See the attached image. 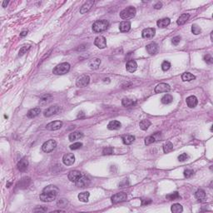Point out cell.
I'll list each match as a JSON object with an SVG mask.
<instances>
[{
	"label": "cell",
	"mask_w": 213,
	"mask_h": 213,
	"mask_svg": "<svg viewBox=\"0 0 213 213\" xmlns=\"http://www.w3.org/2000/svg\"><path fill=\"white\" fill-rule=\"evenodd\" d=\"M59 193V189L53 185H49L47 186L40 194V199L42 202H49L53 200H55V198L58 196Z\"/></svg>",
	"instance_id": "cell-1"
},
{
	"label": "cell",
	"mask_w": 213,
	"mask_h": 213,
	"mask_svg": "<svg viewBox=\"0 0 213 213\" xmlns=\"http://www.w3.org/2000/svg\"><path fill=\"white\" fill-rule=\"evenodd\" d=\"M108 26H109V23L107 20L106 19L98 20L92 24V30L95 33H102V32L107 30Z\"/></svg>",
	"instance_id": "cell-2"
},
{
	"label": "cell",
	"mask_w": 213,
	"mask_h": 213,
	"mask_svg": "<svg viewBox=\"0 0 213 213\" xmlns=\"http://www.w3.org/2000/svg\"><path fill=\"white\" fill-rule=\"evenodd\" d=\"M69 70H70V64L68 62H62L53 68L52 73L56 75H62V74L68 72Z\"/></svg>",
	"instance_id": "cell-3"
},
{
	"label": "cell",
	"mask_w": 213,
	"mask_h": 213,
	"mask_svg": "<svg viewBox=\"0 0 213 213\" xmlns=\"http://www.w3.org/2000/svg\"><path fill=\"white\" fill-rule=\"evenodd\" d=\"M136 13H137V10L134 7H128V8L123 9L120 13V17L122 19L127 20V19H132L133 17H135Z\"/></svg>",
	"instance_id": "cell-4"
},
{
	"label": "cell",
	"mask_w": 213,
	"mask_h": 213,
	"mask_svg": "<svg viewBox=\"0 0 213 213\" xmlns=\"http://www.w3.org/2000/svg\"><path fill=\"white\" fill-rule=\"evenodd\" d=\"M56 147H57V142H56V141L53 140V139H50V140L45 142L42 144V151L44 152L48 153V152H52L55 149Z\"/></svg>",
	"instance_id": "cell-5"
},
{
	"label": "cell",
	"mask_w": 213,
	"mask_h": 213,
	"mask_svg": "<svg viewBox=\"0 0 213 213\" xmlns=\"http://www.w3.org/2000/svg\"><path fill=\"white\" fill-rule=\"evenodd\" d=\"M89 82H90L89 76L83 74V75L80 76L79 78H78V79L76 81V85L78 88H83V87H86L87 85H88Z\"/></svg>",
	"instance_id": "cell-6"
},
{
	"label": "cell",
	"mask_w": 213,
	"mask_h": 213,
	"mask_svg": "<svg viewBox=\"0 0 213 213\" xmlns=\"http://www.w3.org/2000/svg\"><path fill=\"white\" fill-rule=\"evenodd\" d=\"M127 197V196L125 192H118L115 194V195H113L112 198H111V200H112V203L116 204V203L122 202L126 201Z\"/></svg>",
	"instance_id": "cell-7"
},
{
	"label": "cell",
	"mask_w": 213,
	"mask_h": 213,
	"mask_svg": "<svg viewBox=\"0 0 213 213\" xmlns=\"http://www.w3.org/2000/svg\"><path fill=\"white\" fill-rule=\"evenodd\" d=\"M94 44H95V46L98 47V48L102 49V48H105L107 47V40H106V38H105L103 36H98V37L95 38Z\"/></svg>",
	"instance_id": "cell-8"
},
{
	"label": "cell",
	"mask_w": 213,
	"mask_h": 213,
	"mask_svg": "<svg viewBox=\"0 0 213 213\" xmlns=\"http://www.w3.org/2000/svg\"><path fill=\"white\" fill-rule=\"evenodd\" d=\"M62 127V122L61 121H54L49 122L46 126V129L48 131H56L60 129Z\"/></svg>",
	"instance_id": "cell-9"
},
{
	"label": "cell",
	"mask_w": 213,
	"mask_h": 213,
	"mask_svg": "<svg viewBox=\"0 0 213 213\" xmlns=\"http://www.w3.org/2000/svg\"><path fill=\"white\" fill-rule=\"evenodd\" d=\"M156 33V29L153 28H148V29H143L142 32V36L143 38H152L155 36Z\"/></svg>",
	"instance_id": "cell-10"
},
{
	"label": "cell",
	"mask_w": 213,
	"mask_h": 213,
	"mask_svg": "<svg viewBox=\"0 0 213 213\" xmlns=\"http://www.w3.org/2000/svg\"><path fill=\"white\" fill-rule=\"evenodd\" d=\"M171 90V88L168 84L167 83H159L156 88H155V92L156 93H161V92H168Z\"/></svg>",
	"instance_id": "cell-11"
},
{
	"label": "cell",
	"mask_w": 213,
	"mask_h": 213,
	"mask_svg": "<svg viewBox=\"0 0 213 213\" xmlns=\"http://www.w3.org/2000/svg\"><path fill=\"white\" fill-rule=\"evenodd\" d=\"M62 162L66 166H71L75 162V157L72 153H67L63 156Z\"/></svg>",
	"instance_id": "cell-12"
},
{
	"label": "cell",
	"mask_w": 213,
	"mask_h": 213,
	"mask_svg": "<svg viewBox=\"0 0 213 213\" xmlns=\"http://www.w3.org/2000/svg\"><path fill=\"white\" fill-rule=\"evenodd\" d=\"M59 111V107L57 105L54 106H51L49 107H48L45 111H44V116L46 117H49L52 115H55L57 112Z\"/></svg>",
	"instance_id": "cell-13"
},
{
	"label": "cell",
	"mask_w": 213,
	"mask_h": 213,
	"mask_svg": "<svg viewBox=\"0 0 213 213\" xmlns=\"http://www.w3.org/2000/svg\"><path fill=\"white\" fill-rule=\"evenodd\" d=\"M90 183V180L88 179V177H87L86 176L82 175V177L75 182L76 186L78 187H85L87 186L88 184Z\"/></svg>",
	"instance_id": "cell-14"
},
{
	"label": "cell",
	"mask_w": 213,
	"mask_h": 213,
	"mask_svg": "<svg viewBox=\"0 0 213 213\" xmlns=\"http://www.w3.org/2000/svg\"><path fill=\"white\" fill-rule=\"evenodd\" d=\"M82 177V173L79 171H71L70 173H68V180L72 182H76L80 177Z\"/></svg>",
	"instance_id": "cell-15"
},
{
	"label": "cell",
	"mask_w": 213,
	"mask_h": 213,
	"mask_svg": "<svg viewBox=\"0 0 213 213\" xmlns=\"http://www.w3.org/2000/svg\"><path fill=\"white\" fill-rule=\"evenodd\" d=\"M93 4H94V1H87L81 7V9H80V13H81L82 14H84V13H86L87 12H88V11L92 9V7L93 6Z\"/></svg>",
	"instance_id": "cell-16"
},
{
	"label": "cell",
	"mask_w": 213,
	"mask_h": 213,
	"mask_svg": "<svg viewBox=\"0 0 213 213\" xmlns=\"http://www.w3.org/2000/svg\"><path fill=\"white\" fill-rule=\"evenodd\" d=\"M29 167V161L27 158L23 157V159H21L20 161L18 163V169L20 171V172H24L27 170Z\"/></svg>",
	"instance_id": "cell-17"
},
{
	"label": "cell",
	"mask_w": 213,
	"mask_h": 213,
	"mask_svg": "<svg viewBox=\"0 0 213 213\" xmlns=\"http://www.w3.org/2000/svg\"><path fill=\"white\" fill-rule=\"evenodd\" d=\"M137 68V63L134 60H129L126 64V69L129 72H134Z\"/></svg>",
	"instance_id": "cell-18"
},
{
	"label": "cell",
	"mask_w": 213,
	"mask_h": 213,
	"mask_svg": "<svg viewBox=\"0 0 213 213\" xmlns=\"http://www.w3.org/2000/svg\"><path fill=\"white\" fill-rule=\"evenodd\" d=\"M146 48H147V52H148L149 54H151V55L156 54V53L157 52V51H158V47H157V43H155V42H151V43H149L148 45H147Z\"/></svg>",
	"instance_id": "cell-19"
},
{
	"label": "cell",
	"mask_w": 213,
	"mask_h": 213,
	"mask_svg": "<svg viewBox=\"0 0 213 213\" xmlns=\"http://www.w3.org/2000/svg\"><path fill=\"white\" fill-rule=\"evenodd\" d=\"M186 102L187 106L189 107H191V108H193V107H196V105L198 103V100H197L196 97H195V96H190V97H188L186 98Z\"/></svg>",
	"instance_id": "cell-20"
},
{
	"label": "cell",
	"mask_w": 213,
	"mask_h": 213,
	"mask_svg": "<svg viewBox=\"0 0 213 213\" xmlns=\"http://www.w3.org/2000/svg\"><path fill=\"white\" fill-rule=\"evenodd\" d=\"M131 29V23L129 21H123L119 25V29L122 33H127Z\"/></svg>",
	"instance_id": "cell-21"
},
{
	"label": "cell",
	"mask_w": 213,
	"mask_h": 213,
	"mask_svg": "<svg viewBox=\"0 0 213 213\" xmlns=\"http://www.w3.org/2000/svg\"><path fill=\"white\" fill-rule=\"evenodd\" d=\"M121 127H122L121 122L119 121H116V120L111 121L107 125V128L109 130H117V129L121 128Z\"/></svg>",
	"instance_id": "cell-22"
},
{
	"label": "cell",
	"mask_w": 213,
	"mask_h": 213,
	"mask_svg": "<svg viewBox=\"0 0 213 213\" xmlns=\"http://www.w3.org/2000/svg\"><path fill=\"white\" fill-rule=\"evenodd\" d=\"M83 137V134L80 132H73L70 133L68 138H69V141L71 142H73V141H76V140H79L81 139L82 137Z\"/></svg>",
	"instance_id": "cell-23"
},
{
	"label": "cell",
	"mask_w": 213,
	"mask_h": 213,
	"mask_svg": "<svg viewBox=\"0 0 213 213\" xmlns=\"http://www.w3.org/2000/svg\"><path fill=\"white\" fill-rule=\"evenodd\" d=\"M171 23V20L170 19L168 18H164V19H159V20L157 22V25L159 27V28H166Z\"/></svg>",
	"instance_id": "cell-24"
},
{
	"label": "cell",
	"mask_w": 213,
	"mask_h": 213,
	"mask_svg": "<svg viewBox=\"0 0 213 213\" xmlns=\"http://www.w3.org/2000/svg\"><path fill=\"white\" fill-rule=\"evenodd\" d=\"M100 64H101V60L99 58H93L89 62V67L91 69H93V70L98 69L99 68Z\"/></svg>",
	"instance_id": "cell-25"
},
{
	"label": "cell",
	"mask_w": 213,
	"mask_h": 213,
	"mask_svg": "<svg viewBox=\"0 0 213 213\" xmlns=\"http://www.w3.org/2000/svg\"><path fill=\"white\" fill-rule=\"evenodd\" d=\"M40 112H41L40 108H38V107H35V108H33V109L29 110V112H28V114H27V116H28V117H29V118H33V117H38V116L39 115V113H40Z\"/></svg>",
	"instance_id": "cell-26"
},
{
	"label": "cell",
	"mask_w": 213,
	"mask_h": 213,
	"mask_svg": "<svg viewBox=\"0 0 213 213\" xmlns=\"http://www.w3.org/2000/svg\"><path fill=\"white\" fill-rule=\"evenodd\" d=\"M189 18H190V15L188 13H183L178 18L177 23L178 25H183V24H185L186 23V21L189 19Z\"/></svg>",
	"instance_id": "cell-27"
},
{
	"label": "cell",
	"mask_w": 213,
	"mask_h": 213,
	"mask_svg": "<svg viewBox=\"0 0 213 213\" xmlns=\"http://www.w3.org/2000/svg\"><path fill=\"white\" fill-rule=\"evenodd\" d=\"M135 141V137L132 135H126L122 137V142L125 145H130Z\"/></svg>",
	"instance_id": "cell-28"
},
{
	"label": "cell",
	"mask_w": 213,
	"mask_h": 213,
	"mask_svg": "<svg viewBox=\"0 0 213 213\" xmlns=\"http://www.w3.org/2000/svg\"><path fill=\"white\" fill-rule=\"evenodd\" d=\"M195 196L199 201H204L206 199V192L202 189H198L195 193Z\"/></svg>",
	"instance_id": "cell-29"
},
{
	"label": "cell",
	"mask_w": 213,
	"mask_h": 213,
	"mask_svg": "<svg viewBox=\"0 0 213 213\" xmlns=\"http://www.w3.org/2000/svg\"><path fill=\"white\" fill-rule=\"evenodd\" d=\"M89 196H90V193L88 192H81L78 195V199H79L80 202H88V199H89Z\"/></svg>",
	"instance_id": "cell-30"
},
{
	"label": "cell",
	"mask_w": 213,
	"mask_h": 213,
	"mask_svg": "<svg viewBox=\"0 0 213 213\" xmlns=\"http://www.w3.org/2000/svg\"><path fill=\"white\" fill-rule=\"evenodd\" d=\"M196 77L190 72H184L182 75V79L184 82H191L194 80Z\"/></svg>",
	"instance_id": "cell-31"
},
{
	"label": "cell",
	"mask_w": 213,
	"mask_h": 213,
	"mask_svg": "<svg viewBox=\"0 0 213 213\" xmlns=\"http://www.w3.org/2000/svg\"><path fill=\"white\" fill-rule=\"evenodd\" d=\"M172 212L174 213H181L183 212V207L179 203H175L173 204L171 207Z\"/></svg>",
	"instance_id": "cell-32"
},
{
	"label": "cell",
	"mask_w": 213,
	"mask_h": 213,
	"mask_svg": "<svg viewBox=\"0 0 213 213\" xmlns=\"http://www.w3.org/2000/svg\"><path fill=\"white\" fill-rule=\"evenodd\" d=\"M52 101V96L50 94H45L43 96H42L40 98V104L41 105H46L48 102Z\"/></svg>",
	"instance_id": "cell-33"
},
{
	"label": "cell",
	"mask_w": 213,
	"mask_h": 213,
	"mask_svg": "<svg viewBox=\"0 0 213 213\" xmlns=\"http://www.w3.org/2000/svg\"><path fill=\"white\" fill-rule=\"evenodd\" d=\"M150 125H151V122H150L149 120H142V121H141L140 123H139L140 128H141L142 130H143V131L147 130L148 127H150Z\"/></svg>",
	"instance_id": "cell-34"
},
{
	"label": "cell",
	"mask_w": 213,
	"mask_h": 213,
	"mask_svg": "<svg viewBox=\"0 0 213 213\" xmlns=\"http://www.w3.org/2000/svg\"><path fill=\"white\" fill-rule=\"evenodd\" d=\"M161 101H162V102H163V104H169V103L173 102V96L170 95V94H166V95H164L163 98H162Z\"/></svg>",
	"instance_id": "cell-35"
},
{
	"label": "cell",
	"mask_w": 213,
	"mask_h": 213,
	"mask_svg": "<svg viewBox=\"0 0 213 213\" xmlns=\"http://www.w3.org/2000/svg\"><path fill=\"white\" fill-rule=\"evenodd\" d=\"M173 150V144L171 142H167L163 146V152L164 153H168Z\"/></svg>",
	"instance_id": "cell-36"
},
{
	"label": "cell",
	"mask_w": 213,
	"mask_h": 213,
	"mask_svg": "<svg viewBox=\"0 0 213 213\" xmlns=\"http://www.w3.org/2000/svg\"><path fill=\"white\" fill-rule=\"evenodd\" d=\"M166 198L168 200V201H174V200H177L178 198H180V195L177 192H175L171 193V194H168L167 195Z\"/></svg>",
	"instance_id": "cell-37"
},
{
	"label": "cell",
	"mask_w": 213,
	"mask_h": 213,
	"mask_svg": "<svg viewBox=\"0 0 213 213\" xmlns=\"http://www.w3.org/2000/svg\"><path fill=\"white\" fill-rule=\"evenodd\" d=\"M30 182V178L29 177H24L21 180L20 182H19V184L20 185L21 188H25V187H28L29 184Z\"/></svg>",
	"instance_id": "cell-38"
},
{
	"label": "cell",
	"mask_w": 213,
	"mask_h": 213,
	"mask_svg": "<svg viewBox=\"0 0 213 213\" xmlns=\"http://www.w3.org/2000/svg\"><path fill=\"white\" fill-rule=\"evenodd\" d=\"M122 106H124V107H130V106H132L133 104H135V102H134L133 100H132V99H129V98H123L122 101Z\"/></svg>",
	"instance_id": "cell-39"
},
{
	"label": "cell",
	"mask_w": 213,
	"mask_h": 213,
	"mask_svg": "<svg viewBox=\"0 0 213 213\" xmlns=\"http://www.w3.org/2000/svg\"><path fill=\"white\" fill-rule=\"evenodd\" d=\"M192 32L193 34L198 35V34L201 33L202 29H201V28H200L197 24H193L192 26Z\"/></svg>",
	"instance_id": "cell-40"
},
{
	"label": "cell",
	"mask_w": 213,
	"mask_h": 213,
	"mask_svg": "<svg viewBox=\"0 0 213 213\" xmlns=\"http://www.w3.org/2000/svg\"><path fill=\"white\" fill-rule=\"evenodd\" d=\"M156 141V137L155 136H148L145 138V144L146 145H151L153 142Z\"/></svg>",
	"instance_id": "cell-41"
},
{
	"label": "cell",
	"mask_w": 213,
	"mask_h": 213,
	"mask_svg": "<svg viewBox=\"0 0 213 213\" xmlns=\"http://www.w3.org/2000/svg\"><path fill=\"white\" fill-rule=\"evenodd\" d=\"M31 46L30 45H26V46H23V47H22L20 48V50H19V56H23L24 53H26L30 49Z\"/></svg>",
	"instance_id": "cell-42"
},
{
	"label": "cell",
	"mask_w": 213,
	"mask_h": 213,
	"mask_svg": "<svg viewBox=\"0 0 213 213\" xmlns=\"http://www.w3.org/2000/svg\"><path fill=\"white\" fill-rule=\"evenodd\" d=\"M114 152V149L112 147H107L103 149L102 151V153L103 155H112V153Z\"/></svg>",
	"instance_id": "cell-43"
},
{
	"label": "cell",
	"mask_w": 213,
	"mask_h": 213,
	"mask_svg": "<svg viewBox=\"0 0 213 213\" xmlns=\"http://www.w3.org/2000/svg\"><path fill=\"white\" fill-rule=\"evenodd\" d=\"M171 68V63L168 61H164L162 63V69L163 71H167Z\"/></svg>",
	"instance_id": "cell-44"
},
{
	"label": "cell",
	"mask_w": 213,
	"mask_h": 213,
	"mask_svg": "<svg viewBox=\"0 0 213 213\" xmlns=\"http://www.w3.org/2000/svg\"><path fill=\"white\" fill-rule=\"evenodd\" d=\"M82 146V142H75V143L70 145V149L71 150H78Z\"/></svg>",
	"instance_id": "cell-45"
},
{
	"label": "cell",
	"mask_w": 213,
	"mask_h": 213,
	"mask_svg": "<svg viewBox=\"0 0 213 213\" xmlns=\"http://www.w3.org/2000/svg\"><path fill=\"white\" fill-rule=\"evenodd\" d=\"M204 61L206 62L207 64H212L213 62V58L212 57V55L210 54H206L204 56Z\"/></svg>",
	"instance_id": "cell-46"
},
{
	"label": "cell",
	"mask_w": 213,
	"mask_h": 213,
	"mask_svg": "<svg viewBox=\"0 0 213 213\" xmlns=\"http://www.w3.org/2000/svg\"><path fill=\"white\" fill-rule=\"evenodd\" d=\"M193 174H194V172H193L192 170L186 169V170H185V171H184V177H186V178H190V177H192L193 176Z\"/></svg>",
	"instance_id": "cell-47"
},
{
	"label": "cell",
	"mask_w": 213,
	"mask_h": 213,
	"mask_svg": "<svg viewBox=\"0 0 213 213\" xmlns=\"http://www.w3.org/2000/svg\"><path fill=\"white\" fill-rule=\"evenodd\" d=\"M187 159H188V155L186 153H182L178 157V161L179 162H185Z\"/></svg>",
	"instance_id": "cell-48"
},
{
	"label": "cell",
	"mask_w": 213,
	"mask_h": 213,
	"mask_svg": "<svg viewBox=\"0 0 213 213\" xmlns=\"http://www.w3.org/2000/svg\"><path fill=\"white\" fill-rule=\"evenodd\" d=\"M68 201L66 199H61L60 201L58 202V206H62V207H65L67 205H68Z\"/></svg>",
	"instance_id": "cell-49"
},
{
	"label": "cell",
	"mask_w": 213,
	"mask_h": 213,
	"mask_svg": "<svg viewBox=\"0 0 213 213\" xmlns=\"http://www.w3.org/2000/svg\"><path fill=\"white\" fill-rule=\"evenodd\" d=\"M180 41H181V37L180 36H176L172 39V42H173V45H178Z\"/></svg>",
	"instance_id": "cell-50"
},
{
	"label": "cell",
	"mask_w": 213,
	"mask_h": 213,
	"mask_svg": "<svg viewBox=\"0 0 213 213\" xmlns=\"http://www.w3.org/2000/svg\"><path fill=\"white\" fill-rule=\"evenodd\" d=\"M152 203V200L151 199H142V206H147Z\"/></svg>",
	"instance_id": "cell-51"
},
{
	"label": "cell",
	"mask_w": 213,
	"mask_h": 213,
	"mask_svg": "<svg viewBox=\"0 0 213 213\" xmlns=\"http://www.w3.org/2000/svg\"><path fill=\"white\" fill-rule=\"evenodd\" d=\"M162 7H163V3H160V2L157 3L154 5V9H162Z\"/></svg>",
	"instance_id": "cell-52"
},
{
	"label": "cell",
	"mask_w": 213,
	"mask_h": 213,
	"mask_svg": "<svg viewBox=\"0 0 213 213\" xmlns=\"http://www.w3.org/2000/svg\"><path fill=\"white\" fill-rule=\"evenodd\" d=\"M128 184H129V183H128V182H127V180H124L122 182H121L119 184V186H120V187H125V186H127Z\"/></svg>",
	"instance_id": "cell-53"
},
{
	"label": "cell",
	"mask_w": 213,
	"mask_h": 213,
	"mask_svg": "<svg viewBox=\"0 0 213 213\" xmlns=\"http://www.w3.org/2000/svg\"><path fill=\"white\" fill-rule=\"evenodd\" d=\"M84 117H85V114H84L83 112H80L78 113V118H82Z\"/></svg>",
	"instance_id": "cell-54"
},
{
	"label": "cell",
	"mask_w": 213,
	"mask_h": 213,
	"mask_svg": "<svg viewBox=\"0 0 213 213\" xmlns=\"http://www.w3.org/2000/svg\"><path fill=\"white\" fill-rule=\"evenodd\" d=\"M27 34H28V31H23L20 33V36L21 37H24V36H26Z\"/></svg>",
	"instance_id": "cell-55"
},
{
	"label": "cell",
	"mask_w": 213,
	"mask_h": 213,
	"mask_svg": "<svg viewBox=\"0 0 213 213\" xmlns=\"http://www.w3.org/2000/svg\"><path fill=\"white\" fill-rule=\"evenodd\" d=\"M8 3H9V2H8V1H4V2L3 3V8H5V7L8 5Z\"/></svg>",
	"instance_id": "cell-56"
}]
</instances>
